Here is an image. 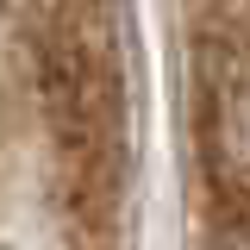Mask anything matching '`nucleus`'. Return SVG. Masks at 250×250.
Listing matches in <instances>:
<instances>
[{"label":"nucleus","mask_w":250,"mask_h":250,"mask_svg":"<svg viewBox=\"0 0 250 250\" xmlns=\"http://www.w3.org/2000/svg\"><path fill=\"white\" fill-rule=\"evenodd\" d=\"M207 250H250V225H231V219H213V238Z\"/></svg>","instance_id":"obj_1"}]
</instances>
